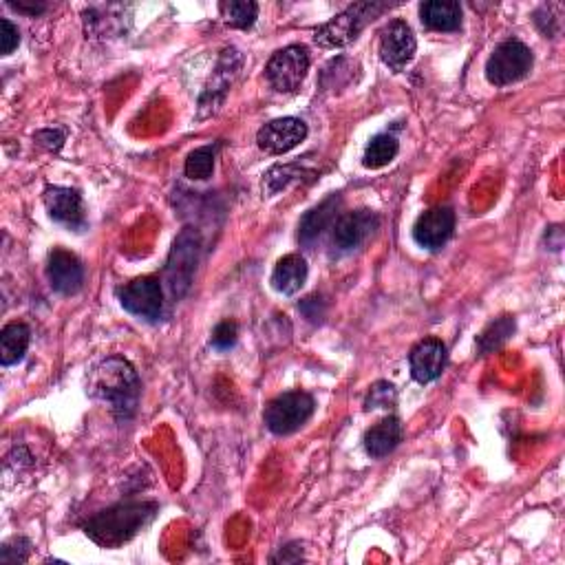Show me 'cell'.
<instances>
[{"mask_svg":"<svg viewBox=\"0 0 565 565\" xmlns=\"http://www.w3.org/2000/svg\"><path fill=\"white\" fill-rule=\"evenodd\" d=\"M201 252V237L193 228H184L175 239L173 248H170L166 270H164V283L168 285L170 294L175 301L184 298L190 290V285L195 281L197 263Z\"/></svg>","mask_w":565,"mask_h":565,"instance_id":"3957f363","label":"cell"},{"mask_svg":"<svg viewBox=\"0 0 565 565\" xmlns=\"http://www.w3.org/2000/svg\"><path fill=\"white\" fill-rule=\"evenodd\" d=\"M89 393L111 407L117 420H131L142 396V382L135 367L122 356L104 358L93 369Z\"/></svg>","mask_w":565,"mask_h":565,"instance_id":"6da1fadb","label":"cell"},{"mask_svg":"<svg viewBox=\"0 0 565 565\" xmlns=\"http://www.w3.org/2000/svg\"><path fill=\"white\" fill-rule=\"evenodd\" d=\"M515 329H517V323H515L513 316H499V318H495V321L490 323L484 329V332L477 336L479 356H488V354H493V351L504 347L508 340H510V336L515 334Z\"/></svg>","mask_w":565,"mask_h":565,"instance_id":"7402d4cb","label":"cell"},{"mask_svg":"<svg viewBox=\"0 0 565 565\" xmlns=\"http://www.w3.org/2000/svg\"><path fill=\"white\" fill-rule=\"evenodd\" d=\"M309 71V51L303 45H290L279 49L270 58L265 67V78L272 84L274 91L294 93L301 89V84Z\"/></svg>","mask_w":565,"mask_h":565,"instance_id":"52a82bcc","label":"cell"},{"mask_svg":"<svg viewBox=\"0 0 565 565\" xmlns=\"http://www.w3.org/2000/svg\"><path fill=\"white\" fill-rule=\"evenodd\" d=\"M9 7L16 9V12H23V14H29V16H38L42 14L47 9L45 3H31V5H25V3H14V0H9Z\"/></svg>","mask_w":565,"mask_h":565,"instance_id":"836d02e7","label":"cell"},{"mask_svg":"<svg viewBox=\"0 0 565 565\" xmlns=\"http://www.w3.org/2000/svg\"><path fill=\"white\" fill-rule=\"evenodd\" d=\"M307 137V124L298 117H279L263 126L257 133V144L268 155L290 153Z\"/></svg>","mask_w":565,"mask_h":565,"instance_id":"8fae6325","label":"cell"},{"mask_svg":"<svg viewBox=\"0 0 565 565\" xmlns=\"http://www.w3.org/2000/svg\"><path fill=\"white\" fill-rule=\"evenodd\" d=\"M532 62H535V56H532L528 45L515 38L506 40L490 53L486 62V78L495 87H508V84H515L528 76Z\"/></svg>","mask_w":565,"mask_h":565,"instance_id":"5b68a950","label":"cell"},{"mask_svg":"<svg viewBox=\"0 0 565 565\" xmlns=\"http://www.w3.org/2000/svg\"><path fill=\"white\" fill-rule=\"evenodd\" d=\"M18 45H20L18 27L12 23V20L3 18L0 20V53H3V56H9V53H12Z\"/></svg>","mask_w":565,"mask_h":565,"instance_id":"f546056e","label":"cell"},{"mask_svg":"<svg viewBox=\"0 0 565 565\" xmlns=\"http://www.w3.org/2000/svg\"><path fill=\"white\" fill-rule=\"evenodd\" d=\"M221 14L230 27L250 29L257 23L259 5L252 0H230V3H221Z\"/></svg>","mask_w":565,"mask_h":565,"instance_id":"d4e9b609","label":"cell"},{"mask_svg":"<svg viewBox=\"0 0 565 565\" xmlns=\"http://www.w3.org/2000/svg\"><path fill=\"white\" fill-rule=\"evenodd\" d=\"M215 159H217V146H201L195 148L193 153L186 157V164H184V173L190 179H197V181H206L215 173Z\"/></svg>","mask_w":565,"mask_h":565,"instance_id":"cb8c5ba5","label":"cell"},{"mask_svg":"<svg viewBox=\"0 0 565 565\" xmlns=\"http://www.w3.org/2000/svg\"><path fill=\"white\" fill-rule=\"evenodd\" d=\"M303 559H305V554H303L301 543H290V546H285L274 554L272 563H298Z\"/></svg>","mask_w":565,"mask_h":565,"instance_id":"d6a6232c","label":"cell"},{"mask_svg":"<svg viewBox=\"0 0 565 565\" xmlns=\"http://www.w3.org/2000/svg\"><path fill=\"white\" fill-rule=\"evenodd\" d=\"M241 53L237 49H226L221 53V58L217 62V69L212 71V76L206 84V91L204 95H201V100H199V109L204 111V109H210L215 111L217 106L226 100V95L232 87V82L234 78H237V73L241 69Z\"/></svg>","mask_w":565,"mask_h":565,"instance_id":"5bb4252c","label":"cell"},{"mask_svg":"<svg viewBox=\"0 0 565 565\" xmlns=\"http://www.w3.org/2000/svg\"><path fill=\"white\" fill-rule=\"evenodd\" d=\"M65 131H60V129H45V131H38L34 140L40 144V146H45L47 151L51 153H58L62 144H65Z\"/></svg>","mask_w":565,"mask_h":565,"instance_id":"1f68e13d","label":"cell"},{"mask_svg":"<svg viewBox=\"0 0 565 565\" xmlns=\"http://www.w3.org/2000/svg\"><path fill=\"white\" fill-rule=\"evenodd\" d=\"M31 332L25 323H9L0 332V362L12 367L25 358L29 349Z\"/></svg>","mask_w":565,"mask_h":565,"instance_id":"44dd1931","label":"cell"},{"mask_svg":"<svg viewBox=\"0 0 565 565\" xmlns=\"http://www.w3.org/2000/svg\"><path fill=\"white\" fill-rule=\"evenodd\" d=\"M380 228V217L373 210L360 208L354 212H345L340 215L334 223V245L338 250L343 252H351L360 248L373 232Z\"/></svg>","mask_w":565,"mask_h":565,"instance_id":"30bf717a","label":"cell"},{"mask_svg":"<svg viewBox=\"0 0 565 565\" xmlns=\"http://www.w3.org/2000/svg\"><path fill=\"white\" fill-rule=\"evenodd\" d=\"M400 151V144L393 135L389 133H380L376 137H371V142L365 148V155H362V166L378 170L385 168L387 164H391L396 159Z\"/></svg>","mask_w":565,"mask_h":565,"instance_id":"603a6c76","label":"cell"},{"mask_svg":"<svg viewBox=\"0 0 565 565\" xmlns=\"http://www.w3.org/2000/svg\"><path fill=\"white\" fill-rule=\"evenodd\" d=\"M420 20L426 29L451 34L462 27V5L455 0H429L420 5Z\"/></svg>","mask_w":565,"mask_h":565,"instance_id":"ac0fdd59","label":"cell"},{"mask_svg":"<svg viewBox=\"0 0 565 565\" xmlns=\"http://www.w3.org/2000/svg\"><path fill=\"white\" fill-rule=\"evenodd\" d=\"M340 206H343L340 195H329L316 208L305 212V217L298 223V241L307 245V248H312L329 228H334Z\"/></svg>","mask_w":565,"mask_h":565,"instance_id":"e0dca14e","label":"cell"},{"mask_svg":"<svg viewBox=\"0 0 565 565\" xmlns=\"http://www.w3.org/2000/svg\"><path fill=\"white\" fill-rule=\"evenodd\" d=\"M237 336H239L237 323L223 321L215 327V332H212V347L219 351H228L237 345Z\"/></svg>","mask_w":565,"mask_h":565,"instance_id":"f1b7e54d","label":"cell"},{"mask_svg":"<svg viewBox=\"0 0 565 565\" xmlns=\"http://www.w3.org/2000/svg\"><path fill=\"white\" fill-rule=\"evenodd\" d=\"M31 552V541L25 537H16L5 543L0 550V563H25Z\"/></svg>","mask_w":565,"mask_h":565,"instance_id":"83f0119b","label":"cell"},{"mask_svg":"<svg viewBox=\"0 0 565 565\" xmlns=\"http://www.w3.org/2000/svg\"><path fill=\"white\" fill-rule=\"evenodd\" d=\"M47 279L53 292L62 296H73L84 285V265L73 252L53 250L47 263Z\"/></svg>","mask_w":565,"mask_h":565,"instance_id":"4fadbf2b","label":"cell"},{"mask_svg":"<svg viewBox=\"0 0 565 565\" xmlns=\"http://www.w3.org/2000/svg\"><path fill=\"white\" fill-rule=\"evenodd\" d=\"M316 409L314 398L305 391H287L265 407L263 420L274 435H290L312 418Z\"/></svg>","mask_w":565,"mask_h":565,"instance_id":"8992f818","label":"cell"},{"mask_svg":"<svg viewBox=\"0 0 565 565\" xmlns=\"http://www.w3.org/2000/svg\"><path fill=\"white\" fill-rule=\"evenodd\" d=\"M45 206L49 217L58 223H65L67 228L80 230L84 228V206L82 197L76 188H65V186H47L45 188Z\"/></svg>","mask_w":565,"mask_h":565,"instance_id":"2e32d148","label":"cell"},{"mask_svg":"<svg viewBox=\"0 0 565 565\" xmlns=\"http://www.w3.org/2000/svg\"><path fill=\"white\" fill-rule=\"evenodd\" d=\"M398 400V391L396 387L391 385V382L380 380L373 385L367 393V400H365V409L367 411H376V409H389L396 404Z\"/></svg>","mask_w":565,"mask_h":565,"instance_id":"4316f807","label":"cell"},{"mask_svg":"<svg viewBox=\"0 0 565 565\" xmlns=\"http://www.w3.org/2000/svg\"><path fill=\"white\" fill-rule=\"evenodd\" d=\"M298 309H301V312L307 316V321L321 323L327 314V303L321 296H309L301 305H298Z\"/></svg>","mask_w":565,"mask_h":565,"instance_id":"4dcf8cb0","label":"cell"},{"mask_svg":"<svg viewBox=\"0 0 565 565\" xmlns=\"http://www.w3.org/2000/svg\"><path fill=\"white\" fill-rule=\"evenodd\" d=\"M382 9H385V5H380V3L351 5L345 9L343 14H338L336 18L329 20V23L318 27L314 40L321 47H329V49L347 47L360 36V31L365 29L369 20H373V16H378Z\"/></svg>","mask_w":565,"mask_h":565,"instance_id":"277c9868","label":"cell"},{"mask_svg":"<svg viewBox=\"0 0 565 565\" xmlns=\"http://www.w3.org/2000/svg\"><path fill=\"white\" fill-rule=\"evenodd\" d=\"M117 298L126 312L144 318V321H159L164 309V290L157 276H140L117 290Z\"/></svg>","mask_w":565,"mask_h":565,"instance_id":"ba28073f","label":"cell"},{"mask_svg":"<svg viewBox=\"0 0 565 565\" xmlns=\"http://www.w3.org/2000/svg\"><path fill=\"white\" fill-rule=\"evenodd\" d=\"M402 442V424L398 418H385L365 433V451L380 460L398 449Z\"/></svg>","mask_w":565,"mask_h":565,"instance_id":"ffe728a7","label":"cell"},{"mask_svg":"<svg viewBox=\"0 0 565 565\" xmlns=\"http://www.w3.org/2000/svg\"><path fill=\"white\" fill-rule=\"evenodd\" d=\"M415 51H418V42H415L413 29L404 20H393L382 31L380 58L391 71L400 73L407 69L409 62L415 58Z\"/></svg>","mask_w":565,"mask_h":565,"instance_id":"9c48e42d","label":"cell"},{"mask_svg":"<svg viewBox=\"0 0 565 565\" xmlns=\"http://www.w3.org/2000/svg\"><path fill=\"white\" fill-rule=\"evenodd\" d=\"M307 261L301 257V254H287L272 272V287L279 294L285 296H294L303 290V285L307 281Z\"/></svg>","mask_w":565,"mask_h":565,"instance_id":"d6986e66","label":"cell"},{"mask_svg":"<svg viewBox=\"0 0 565 565\" xmlns=\"http://www.w3.org/2000/svg\"><path fill=\"white\" fill-rule=\"evenodd\" d=\"M455 212L451 206H437L426 210L413 226V239L424 250H440L453 237Z\"/></svg>","mask_w":565,"mask_h":565,"instance_id":"7c38bea8","label":"cell"},{"mask_svg":"<svg viewBox=\"0 0 565 565\" xmlns=\"http://www.w3.org/2000/svg\"><path fill=\"white\" fill-rule=\"evenodd\" d=\"M157 510L155 501H126L91 517L84 532L102 548H120L157 515Z\"/></svg>","mask_w":565,"mask_h":565,"instance_id":"7a4b0ae2","label":"cell"},{"mask_svg":"<svg viewBox=\"0 0 565 565\" xmlns=\"http://www.w3.org/2000/svg\"><path fill=\"white\" fill-rule=\"evenodd\" d=\"M301 175H305V168L301 162L296 164H285V166H274L268 175H265L263 181V190L265 197H274L276 193H281L283 188H287L292 184L294 179H298Z\"/></svg>","mask_w":565,"mask_h":565,"instance_id":"484cf974","label":"cell"},{"mask_svg":"<svg viewBox=\"0 0 565 565\" xmlns=\"http://www.w3.org/2000/svg\"><path fill=\"white\" fill-rule=\"evenodd\" d=\"M411 376L420 385H429V382L442 376L446 367V345L440 338H424L418 345L411 349L409 354Z\"/></svg>","mask_w":565,"mask_h":565,"instance_id":"9a60e30c","label":"cell"}]
</instances>
